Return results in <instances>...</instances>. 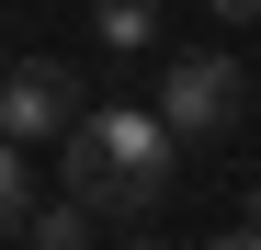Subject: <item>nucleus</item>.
I'll return each mask as SVG.
<instances>
[{
  "label": "nucleus",
  "mask_w": 261,
  "mask_h": 250,
  "mask_svg": "<svg viewBox=\"0 0 261 250\" xmlns=\"http://www.w3.org/2000/svg\"><path fill=\"white\" fill-rule=\"evenodd\" d=\"M170 159H182V137H170L159 114H80L57 137L68 205H91V216H148L170 193Z\"/></svg>",
  "instance_id": "1"
},
{
  "label": "nucleus",
  "mask_w": 261,
  "mask_h": 250,
  "mask_svg": "<svg viewBox=\"0 0 261 250\" xmlns=\"http://www.w3.org/2000/svg\"><path fill=\"white\" fill-rule=\"evenodd\" d=\"M239 103H250L239 46H182L159 68V125L170 137H239Z\"/></svg>",
  "instance_id": "2"
},
{
  "label": "nucleus",
  "mask_w": 261,
  "mask_h": 250,
  "mask_svg": "<svg viewBox=\"0 0 261 250\" xmlns=\"http://www.w3.org/2000/svg\"><path fill=\"white\" fill-rule=\"evenodd\" d=\"M80 114H91V103H80V68H57V57H12V68H0V137H12V148L68 137Z\"/></svg>",
  "instance_id": "3"
},
{
  "label": "nucleus",
  "mask_w": 261,
  "mask_h": 250,
  "mask_svg": "<svg viewBox=\"0 0 261 250\" xmlns=\"http://www.w3.org/2000/svg\"><path fill=\"white\" fill-rule=\"evenodd\" d=\"M91 46L102 57H148L159 46V0H91Z\"/></svg>",
  "instance_id": "4"
},
{
  "label": "nucleus",
  "mask_w": 261,
  "mask_h": 250,
  "mask_svg": "<svg viewBox=\"0 0 261 250\" xmlns=\"http://www.w3.org/2000/svg\"><path fill=\"white\" fill-rule=\"evenodd\" d=\"M23 239H34V250H80V239H91V205H68V193H57V205H34Z\"/></svg>",
  "instance_id": "5"
},
{
  "label": "nucleus",
  "mask_w": 261,
  "mask_h": 250,
  "mask_svg": "<svg viewBox=\"0 0 261 250\" xmlns=\"http://www.w3.org/2000/svg\"><path fill=\"white\" fill-rule=\"evenodd\" d=\"M23 216H34V171H23V148L0 137V239H23Z\"/></svg>",
  "instance_id": "6"
},
{
  "label": "nucleus",
  "mask_w": 261,
  "mask_h": 250,
  "mask_svg": "<svg viewBox=\"0 0 261 250\" xmlns=\"http://www.w3.org/2000/svg\"><path fill=\"white\" fill-rule=\"evenodd\" d=\"M216 23H261V0H216Z\"/></svg>",
  "instance_id": "7"
},
{
  "label": "nucleus",
  "mask_w": 261,
  "mask_h": 250,
  "mask_svg": "<svg viewBox=\"0 0 261 250\" xmlns=\"http://www.w3.org/2000/svg\"><path fill=\"white\" fill-rule=\"evenodd\" d=\"M204 250H261V228H227V239H204Z\"/></svg>",
  "instance_id": "8"
},
{
  "label": "nucleus",
  "mask_w": 261,
  "mask_h": 250,
  "mask_svg": "<svg viewBox=\"0 0 261 250\" xmlns=\"http://www.w3.org/2000/svg\"><path fill=\"white\" fill-rule=\"evenodd\" d=\"M125 250H159V239H125Z\"/></svg>",
  "instance_id": "9"
}]
</instances>
